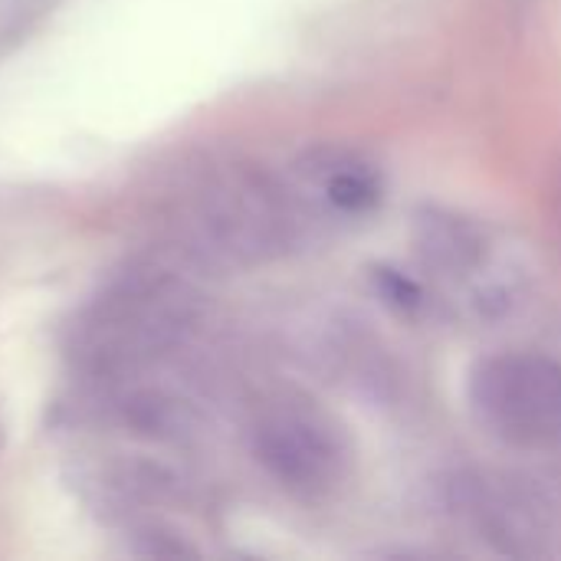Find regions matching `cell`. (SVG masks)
<instances>
[{
    "label": "cell",
    "mask_w": 561,
    "mask_h": 561,
    "mask_svg": "<svg viewBox=\"0 0 561 561\" xmlns=\"http://www.w3.org/2000/svg\"><path fill=\"white\" fill-rule=\"evenodd\" d=\"M299 214L293 191L256 168H224L191 197L184 230L194 250L230 266H253L286 253Z\"/></svg>",
    "instance_id": "cell-1"
},
{
    "label": "cell",
    "mask_w": 561,
    "mask_h": 561,
    "mask_svg": "<svg viewBox=\"0 0 561 561\" xmlns=\"http://www.w3.org/2000/svg\"><path fill=\"white\" fill-rule=\"evenodd\" d=\"M197 316V296L187 283L145 270L115 286L82 322L76 335L79 358L95 371H131L171 352Z\"/></svg>",
    "instance_id": "cell-2"
},
{
    "label": "cell",
    "mask_w": 561,
    "mask_h": 561,
    "mask_svg": "<svg viewBox=\"0 0 561 561\" xmlns=\"http://www.w3.org/2000/svg\"><path fill=\"white\" fill-rule=\"evenodd\" d=\"M477 421L503 444L561 454V365L546 355H493L470 378Z\"/></svg>",
    "instance_id": "cell-3"
},
{
    "label": "cell",
    "mask_w": 561,
    "mask_h": 561,
    "mask_svg": "<svg viewBox=\"0 0 561 561\" xmlns=\"http://www.w3.org/2000/svg\"><path fill=\"white\" fill-rule=\"evenodd\" d=\"M450 513L506 556L561 552V496L536 477H460L450 486Z\"/></svg>",
    "instance_id": "cell-4"
},
{
    "label": "cell",
    "mask_w": 561,
    "mask_h": 561,
    "mask_svg": "<svg viewBox=\"0 0 561 561\" xmlns=\"http://www.w3.org/2000/svg\"><path fill=\"white\" fill-rule=\"evenodd\" d=\"M253 454L296 496H329L348 477L342 431L306 401H273L253 424Z\"/></svg>",
    "instance_id": "cell-5"
},
{
    "label": "cell",
    "mask_w": 561,
    "mask_h": 561,
    "mask_svg": "<svg viewBox=\"0 0 561 561\" xmlns=\"http://www.w3.org/2000/svg\"><path fill=\"white\" fill-rule=\"evenodd\" d=\"M316 184H319V194L335 210L358 214V210H365V207H371L378 201L375 174L358 168V164H329V168L316 171Z\"/></svg>",
    "instance_id": "cell-6"
}]
</instances>
